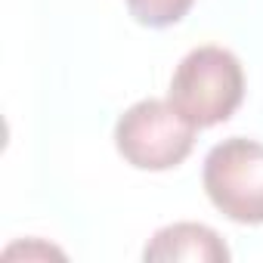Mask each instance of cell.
I'll use <instances>...</instances> for the list:
<instances>
[{
    "instance_id": "6da1fadb",
    "label": "cell",
    "mask_w": 263,
    "mask_h": 263,
    "mask_svg": "<svg viewBox=\"0 0 263 263\" xmlns=\"http://www.w3.org/2000/svg\"><path fill=\"white\" fill-rule=\"evenodd\" d=\"M167 99L198 130L217 127L229 121L245 99V68L226 47H195L174 68Z\"/></svg>"
},
{
    "instance_id": "3957f363",
    "label": "cell",
    "mask_w": 263,
    "mask_h": 263,
    "mask_svg": "<svg viewBox=\"0 0 263 263\" xmlns=\"http://www.w3.org/2000/svg\"><path fill=\"white\" fill-rule=\"evenodd\" d=\"M201 186L211 204L241 226L263 223V143L229 137L204 155Z\"/></svg>"
},
{
    "instance_id": "5b68a950",
    "label": "cell",
    "mask_w": 263,
    "mask_h": 263,
    "mask_svg": "<svg viewBox=\"0 0 263 263\" xmlns=\"http://www.w3.org/2000/svg\"><path fill=\"white\" fill-rule=\"evenodd\" d=\"M195 0H127V10L146 28H171L186 19Z\"/></svg>"
},
{
    "instance_id": "277c9868",
    "label": "cell",
    "mask_w": 263,
    "mask_h": 263,
    "mask_svg": "<svg viewBox=\"0 0 263 263\" xmlns=\"http://www.w3.org/2000/svg\"><path fill=\"white\" fill-rule=\"evenodd\" d=\"M143 260L152 263H171V260H189V263H226L229 260V248L220 238V232H214L204 223H171L161 226L146 251Z\"/></svg>"
},
{
    "instance_id": "7a4b0ae2",
    "label": "cell",
    "mask_w": 263,
    "mask_h": 263,
    "mask_svg": "<svg viewBox=\"0 0 263 263\" xmlns=\"http://www.w3.org/2000/svg\"><path fill=\"white\" fill-rule=\"evenodd\" d=\"M195 134L198 127L171 99H140L118 118L115 149L137 171H171L192 155Z\"/></svg>"
}]
</instances>
